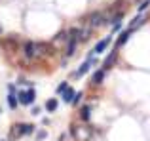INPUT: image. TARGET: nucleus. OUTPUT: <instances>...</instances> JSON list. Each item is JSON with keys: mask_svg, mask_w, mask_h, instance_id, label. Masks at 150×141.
<instances>
[{"mask_svg": "<svg viewBox=\"0 0 150 141\" xmlns=\"http://www.w3.org/2000/svg\"><path fill=\"white\" fill-rule=\"evenodd\" d=\"M88 38H89V29L82 31V33H80V40H88Z\"/></svg>", "mask_w": 150, "mask_h": 141, "instance_id": "obj_18", "label": "nucleus"}, {"mask_svg": "<svg viewBox=\"0 0 150 141\" xmlns=\"http://www.w3.org/2000/svg\"><path fill=\"white\" fill-rule=\"evenodd\" d=\"M82 118L84 120H89V113H91V109H89V105H86V107H82Z\"/></svg>", "mask_w": 150, "mask_h": 141, "instance_id": "obj_15", "label": "nucleus"}, {"mask_svg": "<svg viewBox=\"0 0 150 141\" xmlns=\"http://www.w3.org/2000/svg\"><path fill=\"white\" fill-rule=\"evenodd\" d=\"M74 95H76V93H74V90H67V92L65 93H63V99H65L67 101V103H72V99H74Z\"/></svg>", "mask_w": 150, "mask_h": 141, "instance_id": "obj_12", "label": "nucleus"}, {"mask_svg": "<svg viewBox=\"0 0 150 141\" xmlns=\"http://www.w3.org/2000/svg\"><path fill=\"white\" fill-rule=\"evenodd\" d=\"M93 63H95V59H93V57H88V59H86V63H84V65H82L80 69L76 70V76H82V74H86V73L89 70V67H91Z\"/></svg>", "mask_w": 150, "mask_h": 141, "instance_id": "obj_5", "label": "nucleus"}, {"mask_svg": "<svg viewBox=\"0 0 150 141\" xmlns=\"http://www.w3.org/2000/svg\"><path fill=\"white\" fill-rule=\"evenodd\" d=\"M116 57H118V53H116V52H112V53H110L108 57H106V59H105V63H103V67H105V70L112 67V63L116 61Z\"/></svg>", "mask_w": 150, "mask_h": 141, "instance_id": "obj_10", "label": "nucleus"}, {"mask_svg": "<svg viewBox=\"0 0 150 141\" xmlns=\"http://www.w3.org/2000/svg\"><path fill=\"white\" fill-rule=\"evenodd\" d=\"M105 23V15L101 14V11H93L91 15H89V25L91 27H99Z\"/></svg>", "mask_w": 150, "mask_h": 141, "instance_id": "obj_3", "label": "nucleus"}, {"mask_svg": "<svg viewBox=\"0 0 150 141\" xmlns=\"http://www.w3.org/2000/svg\"><path fill=\"white\" fill-rule=\"evenodd\" d=\"M150 6V0H144V2H141V6H139V14H143L144 10Z\"/></svg>", "mask_w": 150, "mask_h": 141, "instance_id": "obj_17", "label": "nucleus"}, {"mask_svg": "<svg viewBox=\"0 0 150 141\" xmlns=\"http://www.w3.org/2000/svg\"><path fill=\"white\" fill-rule=\"evenodd\" d=\"M80 99H82V93H80V92H78V93H76V95H74V99H72V103H74V105H76V103H78V101H80Z\"/></svg>", "mask_w": 150, "mask_h": 141, "instance_id": "obj_19", "label": "nucleus"}, {"mask_svg": "<svg viewBox=\"0 0 150 141\" xmlns=\"http://www.w3.org/2000/svg\"><path fill=\"white\" fill-rule=\"evenodd\" d=\"M65 40H69V33H57L55 34V42H65Z\"/></svg>", "mask_w": 150, "mask_h": 141, "instance_id": "obj_14", "label": "nucleus"}, {"mask_svg": "<svg viewBox=\"0 0 150 141\" xmlns=\"http://www.w3.org/2000/svg\"><path fill=\"white\" fill-rule=\"evenodd\" d=\"M67 90H69V86H67V82H61V84L57 86V93H65Z\"/></svg>", "mask_w": 150, "mask_h": 141, "instance_id": "obj_16", "label": "nucleus"}, {"mask_svg": "<svg viewBox=\"0 0 150 141\" xmlns=\"http://www.w3.org/2000/svg\"><path fill=\"white\" fill-rule=\"evenodd\" d=\"M131 31H133V29H127V31H124V33L120 34V38L116 40V44H118V46L125 44V42H127V38H129V34H131Z\"/></svg>", "mask_w": 150, "mask_h": 141, "instance_id": "obj_11", "label": "nucleus"}, {"mask_svg": "<svg viewBox=\"0 0 150 141\" xmlns=\"http://www.w3.org/2000/svg\"><path fill=\"white\" fill-rule=\"evenodd\" d=\"M110 42H112V38H110V36H106V38H103V40H99V42L95 44V48H93V53H103L106 48H108Z\"/></svg>", "mask_w": 150, "mask_h": 141, "instance_id": "obj_4", "label": "nucleus"}, {"mask_svg": "<svg viewBox=\"0 0 150 141\" xmlns=\"http://www.w3.org/2000/svg\"><path fill=\"white\" fill-rule=\"evenodd\" d=\"M76 44H78L76 38H69V40H67V50H65L67 57H70V56L74 53V50H76Z\"/></svg>", "mask_w": 150, "mask_h": 141, "instance_id": "obj_7", "label": "nucleus"}, {"mask_svg": "<svg viewBox=\"0 0 150 141\" xmlns=\"http://www.w3.org/2000/svg\"><path fill=\"white\" fill-rule=\"evenodd\" d=\"M103 80H105V69H103V70H95V73H93L91 82H93V84H101Z\"/></svg>", "mask_w": 150, "mask_h": 141, "instance_id": "obj_9", "label": "nucleus"}, {"mask_svg": "<svg viewBox=\"0 0 150 141\" xmlns=\"http://www.w3.org/2000/svg\"><path fill=\"white\" fill-rule=\"evenodd\" d=\"M17 103H19V99H17V95H15V92H13V86H10V95H8V105H10L11 109H15V107H17Z\"/></svg>", "mask_w": 150, "mask_h": 141, "instance_id": "obj_8", "label": "nucleus"}, {"mask_svg": "<svg viewBox=\"0 0 150 141\" xmlns=\"http://www.w3.org/2000/svg\"><path fill=\"white\" fill-rule=\"evenodd\" d=\"M34 126L33 124H19L17 126V135H27V134H33Z\"/></svg>", "mask_w": 150, "mask_h": 141, "instance_id": "obj_6", "label": "nucleus"}, {"mask_svg": "<svg viewBox=\"0 0 150 141\" xmlns=\"http://www.w3.org/2000/svg\"><path fill=\"white\" fill-rule=\"evenodd\" d=\"M17 97H19V103H23V105H30V103H34V97H36V92H34V90L30 88L29 92H21Z\"/></svg>", "mask_w": 150, "mask_h": 141, "instance_id": "obj_1", "label": "nucleus"}, {"mask_svg": "<svg viewBox=\"0 0 150 141\" xmlns=\"http://www.w3.org/2000/svg\"><path fill=\"white\" fill-rule=\"evenodd\" d=\"M55 109H57V99H50L48 103H46V111H48V113H53Z\"/></svg>", "mask_w": 150, "mask_h": 141, "instance_id": "obj_13", "label": "nucleus"}, {"mask_svg": "<svg viewBox=\"0 0 150 141\" xmlns=\"http://www.w3.org/2000/svg\"><path fill=\"white\" fill-rule=\"evenodd\" d=\"M23 53H25V57H29V59H34L36 56V42H25L23 44Z\"/></svg>", "mask_w": 150, "mask_h": 141, "instance_id": "obj_2", "label": "nucleus"}]
</instances>
